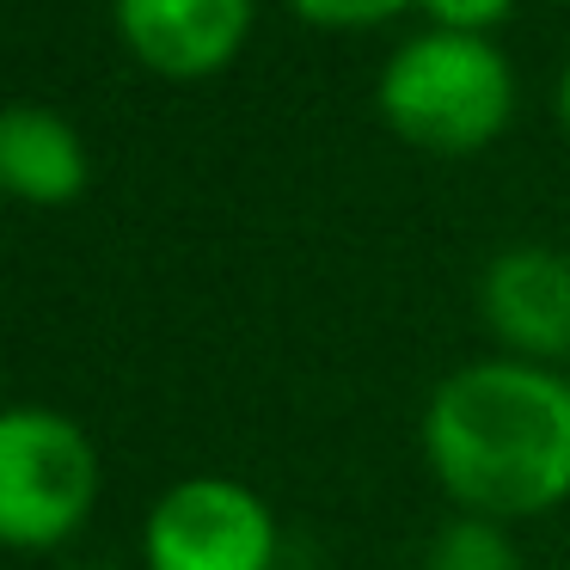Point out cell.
I'll return each mask as SVG.
<instances>
[{
  "instance_id": "1",
  "label": "cell",
  "mask_w": 570,
  "mask_h": 570,
  "mask_svg": "<svg viewBox=\"0 0 570 570\" xmlns=\"http://www.w3.org/2000/svg\"><path fill=\"white\" fill-rule=\"evenodd\" d=\"M417 448L454 515L533 521L570 503V374L515 356L448 368L423 399Z\"/></svg>"
},
{
  "instance_id": "3",
  "label": "cell",
  "mask_w": 570,
  "mask_h": 570,
  "mask_svg": "<svg viewBox=\"0 0 570 570\" xmlns=\"http://www.w3.org/2000/svg\"><path fill=\"white\" fill-rule=\"evenodd\" d=\"M105 497L99 442L68 411L13 405L0 417V540L56 552L92 521Z\"/></svg>"
},
{
  "instance_id": "8",
  "label": "cell",
  "mask_w": 570,
  "mask_h": 570,
  "mask_svg": "<svg viewBox=\"0 0 570 570\" xmlns=\"http://www.w3.org/2000/svg\"><path fill=\"white\" fill-rule=\"evenodd\" d=\"M417 570H521V558H515V540H509L503 521L448 515L442 528L423 540Z\"/></svg>"
},
{
  "instance_id": "10",
  "label": "cell",
  "mask_w": 570,
  "mask_h": 570,
  "mask_svg": "<svg viewBox=\"0 0 570 570\" xmlns=\"http://www.w3.org/2000/svg\"><path fill=\"white\" fill-rule=\"evenodd\" d=\"M509 13H515V0H417L423 31H454V38H497Z\"/></svg>"
},
{
  "instance_id": "6",
  "label": "cell",
  "mask_w": 570,
  "mask_h": 570,
  "mask_svg": "<svg viewBox=\"0 0 570 570\" xmlns=\"http://www.w3.org/2000/svg\"><path fill=\"white\" fill-rule=\"evenodd\" d=\"M111 26L154 80H215L239 62L258 26V0H111Z\"/></svg>"
},
{
  "instance_id": "4",
  "label": "cell",
  "mask_w": 570,
  "mask_h": 570,
  "mask_svg": "<svg viewBox=\"0 0 570 570\" xmlns=\"http://www.w3.org/2000/svg\"><path fill=\"white\" fill-rule=\"evenodd\" d=\"M148 570H276V515L252 484L197 472L154 497L141 521Z\"/></svg>"
},
{
  "instance_id": "2",
  "label": "cell",
  "mask_w": 570,
  "mask_h": 570,
  "mask_svg": "<svg viewBox=\"0 0 570 570\" xmlns=\"http://www.w3.org/2000/svg\"><path fill=\"white\" fill-rule=\"evenodd\" d=\"M515 68L497 50V38H454V31L405 38L374 80L381 124L442 160L491 148L515 117Z\"/></svg>"
},
{
  "instance_id": "5",
  "label": "cell",
  "mask_w": 570,
  "mask_h": 570,
  "mask_svg": "<svg viewBox=\"0 0 570 570\" xmlns=\"http://www.w3.org/2000/svg\"><path fill=\"white\" fill-rule=\"evenodd\" d=\"M479 325L491 332L497 356L564 368L570 362V252L546 239H515L491 252L479 271Z\"/></svg>"
},
{
  "instance_id": "9",
  "label": "cell",
  "mask_w": 570,
  "mask_h": 570,
  "mask_svg": "<svg viewBox=\"0 0 570 570\" xmlns=\"http://www.w3.org/2000/svg\"><path fill=\"white\" fill-rule=\"evenodd\" d=\"M313 31H381L386 19L417 13V0H283Z\"/></svg>"
},
{
  "instance_id": "11",
  "label": "cell",
  "mask_w": 570,
  "mask_h": 570,
  "mask_svg": "<svg viewBox=\"0 0 570 570\" xmlns=\"http://www.w3.org/2000/svg\"><path fill=\"white\" fill-rule=\"evenodd\" d=\"M558 124H564V136H570V62H564V75H558Z\"/></svg>"
},
{
  "instance_id": "7",
  "label": "cell",
  "mask_w": 570,
  "mask_h": 570,
  "mask_svg": "<svg viewBox=\"0 0 570 570\" xmlns=\"http://www.w3.org/2000/svg\"><path fill=\"white\" fill-rule=\"evenodd\" d=\"M0 185L31 209H62V203L87 197L92 154L80 129L56 105H7V117H0Z\"/></svg>"
}]
</instances>
